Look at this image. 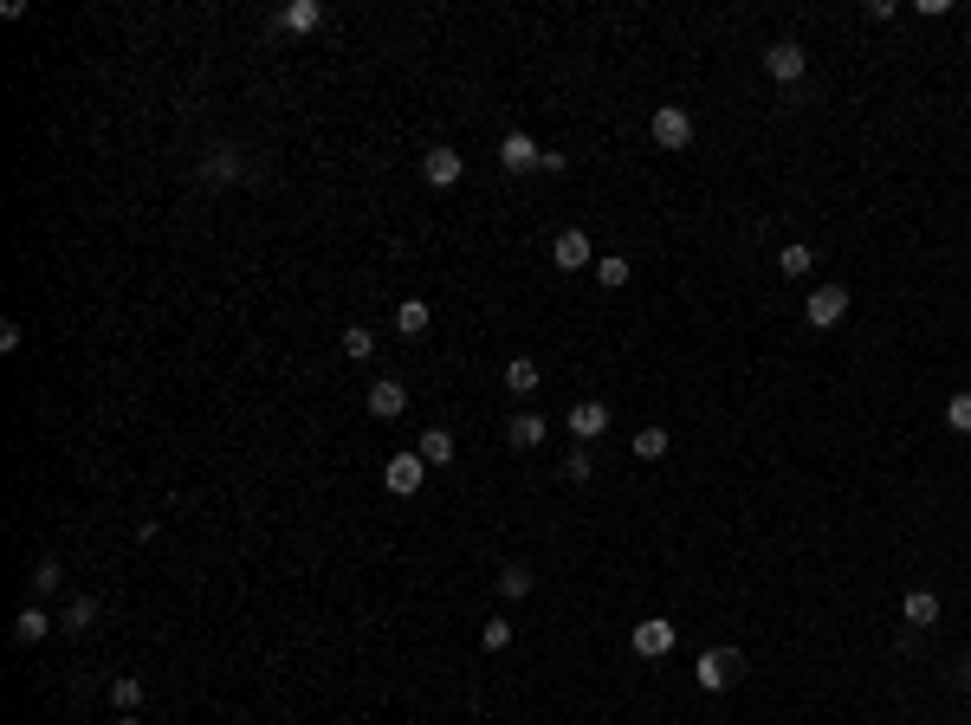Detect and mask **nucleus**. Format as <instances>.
I'll use <instances>...</instances> for the list:
<instances>
[{"label": "nucleus", "instance_id": "nucleus-18", "mask_svg": "<svg viewBox=\"0 0 971 725\" xmlns=\"http://www.w3.org/2000/svg\"><path fill=\"white\" fill-rule=\"evenodd\" d=\"M810 266H816V253L803 240H790L784 253H777V272H784V279H810Z\"/></svg>", "mask_w": 971, "mask_h": 725}, {"label": "nucleus", "instance_id": "nucleus-8", "mask_svg": "<svg viewBox=\"0 0 971 725\" xmlns=\"http://www.w3.org/2000/svg\"><path fill=\"white\" fill-rule=\"evenodd\" d=\"M240 175H246V156L234 143H214L208 156H201V182H240Z\"/></svg>", "mask_w": 971, "mask_h": 725}, {"label": "nucleus", "instance_id": "nucleus-16", "mask_svg": "<svg viewBox=\"0 0 971 725\" xmlns=\"http://www.w3.org/2000/svg\"><path fill=\"white\" fill-rule=\"evenodd\" d=\"M98 596H72V603H65V615H59V622L65 628H72V635H91V628H98Z\"/></svg>", "mask_w": 971, "mask_h": 725}, {"label": "nucleus", "instance_id": "nucleus-6", "mask_svg": "<svg viewBox=\"0 0 971 725\" xmlns=\"http://www.w3.org/2000/svg\"><path fill=\"white\" fill-rule=\"evenodd\" d=\"M551 259H557V272H583V266H596L590 234H583V227H564V234L551 240Z\"/></svg>", "mask_w": 971, "mask_h": 725}, {"label": "nucleus", "instance_id": "nucleus-19", "mask_svg": "<svg viewBox=\"0 0 971 725\" xmlns=\"http://www.w3.org/2000/svg\"><path fill=\"white\" fill-rule=\"evenodd\" d=\"M428 318H434V311L421 305V298H402V305H395V331H402V337H421V331H428Z\"/></svg>", "mask_w": 971, "mask_h": 725}, {"label": "nucleus", "instance_id": "nucleus-21", "mask_svg": "<svg viewBox=\"0 0 971 725\" xmlns=\"http://www.w3.org/2000/svg\"><path fill=\"white\" fill-rule=\"evenodd\" d=\"M59 583H65V570L52 564V557H39V564L26 570V590H33V596H52V590H59Z\"/></svg>", "mask_w": 971, "mask_h": 725}, {"label": "nucleus", "instance_id": "nucleus-3", "mask_svg": "<svg viewBox=\"0 0 971 725\" xmlns=\"http://www.w3.org/2000/svg\"><path fill=\"white\" fill-rule=\"evenodd\" d=\"M764 72H771V78H777V85H797V78H803V72H810V52H803V46H797V39H777V46H771V52H764Z\"/></svg>", "mask_w": 971, "mask_h": 725}, {"label": "nucleus", "instance_id": "nucleus-20", "mask_svg": "<svg viewBox=\"0 0 971 725\" xmlns=\"http://www.w3.org/2000/svg\"><path fill=\"white\" fill-rule=\"evenodd\" d=\"M421 460H428V467H447V460H454V434L428 428V434H421Z\"/></svg>", "mask_w": 971, "mask_h": 725}, {"label": "nucleus", "instance_id": "nucleus-15", "mask_svg": "<svg viewBox=\"0 0 971 725\" xmlns=\"http://www.w3.org/2000/svg\"><path fill=\"white\" fill-rule=\"evenodd\" d=\"M900 615H907L913 628H933L939 622V596L933 590H907V596H900Z\"/></svg>", "mask_w": 971, "mask_h": 725}, {"label": "nucleus", "instance_id": "nucleus-10", "mask_svg": "<svg viewBox=\"0 0 971 725\" xmlns=\"http://www.w3.org/2000/svg\"><path fill=\"white\" fill-rule=\"evenodd\" d=\"M499 162H505L512 175H525V169H538V162H544V149L531 143L525 130H505V143H499Z\"/></svg>", "mask_w": 971, "mask_h": 725}, {"label": "nucleus", "instance_id": "nucleus-14", "mask_svg": "<svg viewBox=\"0 0 971 725\" xmlns=\"http://www.w3.org/2000/svg\"><path fill=\"white\" fill-rule=\"evenodd\" d=\"M279 26H285V33H318L324 7H318V0H292V7H279Z\"/></svg>", "mask_w": 971, "mask_h": 725}, {"label": "nucleus", "instance_id": "nucleus-22", "mask_svg": "<svg viewBox=\"0 0 971 725\" xmlns=\"http://www.w3.org/2000/svg\"><path fill=\"white\" fill-rule=\"evenodd\" d=\"M505 389H512V395H531V389H538V363H531V357H512V363H505Z\"/></svg>", "mask_w": 971, "mask_h": 725}, {"label": "nucleus", "instance_id": "nucleus-13", "mask_svg": "<svg viewBox=\"0 0 971 725\" xmlns=\"http://www.w3.org/2000/svg\"><path fill=\"white\" fill-rule=\"evenodd\" d=\"M544 434H551V428H544V415H512V421H505V441H512L518 454L544 447Z\"/></svg>", "mask_w": 971, "mask_h": 725}, {"label": "nucleus", "instance_id": "nucleus-25", "mask_svg": "<svg viewBox=\"0 0 971 725\" xmlns=\"http://www.w3.org/2000/svg\"><path fill=\"white\" fill-rule=\"evenodd\" d=\"M590 473H596V454H590V447L577 441V447H570V460H564V480H570V486H583Z\"/></svg>", "mask_w": 971, "mask_h": 725}, {"label": "nucleus", "instance_id": "nucleus-5", "mask_svg": "<svg viewBox=\"0 0 971 725\" xmlns=\"http://www.w3.org/2000/svg\"><path fill=\"white\" fill-rule=\"evenodd\" d=\"M648 130H654V143H661V149H687L693 143V117L680 111V104H661Z\"/></svg>", "mask_w": 971, "mask_h": 725}, {"label": "nucleus", "instance_id": "nucleus-31", "mask_svg": "<svg viewBox=\"0 0 971 725\" xmlns=\"http://www.w3.org/2000/svg\"><path fill=\"white\" fill-rule=\"evenodd\" d=\"M117 725H143V719H136V713H123V719H117Z\"/></svg>", "mask_w": 971, "mask_h": 725}, {"label": "nucleus", "instance_id": "nucleus-28", "mask_svg": "<svg viewBox=\"0 0 971 725\" xmlns=\"http://www.w3.org/2000/svg\"><path fill=\"white\" fill-rule=\"evenodd\" d=\"M946 428H952V434H971V395H965V389L946 402Z\"/></svg>", "mask_w": 971, "mask_h": 725}, {"label": "nucleus", "instance_id": "nucleus-1", "mask_svg": "<svg viewBox=\"0 0 971 725\" xmlns=\"http://www.w3.org/2000/svg\"><path fill=\"white\" fill-rule=\"evenodd\" d=\"M738 667H745V654L738 648H706L700 661H693V680H700V693H726L738 680Z\"/></svg>", "mask_w": 971, "mask_h": 725}, {"label": "nucleus", "instance_id": "nucleus-11", "mask_svg": "<svg viewBox=\"0 0 971 725\" xmlns=\"http://www.w3.org/2000/svg\"><path fill=\"white\" fill-rule=\"evenodd\" d=\"M421 175H428V188H454L460 175H467V162L441 143V149H428V156H421Z\"/></svg>", "mask_w": 971, "mask_h": 725}, {"label": "nucleus", "instance_id": "nucleus-9", "mask_svg": "<svg viewBox=\"0 0 971 725\" xmlns=\"http://www.w3.org/2000/svg\"><path fill=\"white\" fill-rule=\"evenodd\" d=\"M570 434H577L583 447H590V441H603V434H609V408L596 402V395H590V402H577V408H570Z\"/></svg>", "mask_w": 971, "mask_h": 725}, {"label": "nucleus", "instance_id": "nucleus-12", "mask_svg": "<svg viewBox=\"0 0 971 725\" xmlns=\"http://www.w3.org/2000/svg\"><path fill=\"white\" fill-rule=\"evenodd\" d=\"M402 408H408V389L395 376H382L376 389H369V415H376V421H402Z\"/></svg>", "mask_w": 971, "mask_h": 725}, {"label": "nucleus", "instance_id": "nucleus-27", "mask_svg": "<svg viewBox=\"0 0 971 725\" xmlns=\"http://www.w3.org/2000/svg\"><path fill=\"white\" fill-rule=\"evenodd\" d=\"M369 350H376V331H369V324H350V331H344V357H369Z\"/></svg>", "mask_w": 971, "mask_h": 725}, {"label": "nucleus", "instance_id": "nucleus-7", "mask_svg": "<svg viewBox=\"0 0 971 725\" xmlns=\"http://www.w3.org/2000/svg\"><path fill=\"white\" fill-rule=\"evenodd\" d=\"M635 654L641 661H667V654H674V622H661V615H654V622H635Z\"/></svg>", "mask_w": 971, "mask_h": 725}, {"label": "nucleus", "instance_id": "nucleus-26", "mask_svg": "<svg viewBox=\"0 0 971 725\" xmlns=\"http://www.w3.org/2000/svg\"><path fill=\"white\" fill-rule=\"evenodd\" d=\"M111 700H117V713H136V706H143V680H136V674L111 680Z\"/></svg>", "mask_w": 971, "mask_h": 725}, {"label": "nucleus", "instance_id": "nucleus-4", "mask_svg": "<svg viewBox=\"0 0 971 725\" xmlns=\"http://www.w3.org/2000/svg\"><path fill=\"white\" fill-rule=\"evenodd\" d=\"M421 480H428V460H421V454H395L389 467H382V486H389L395 499H408V492H421Z\"/></svg>", "mask_w": 971, "mask_h": 725}, {"label": "nucleus", "instance_id": "nucleus-2", "mask_svg": "<svg viewBox=\"0 0 971 725\" xmlns=\"http://www.w3.org/2000/svg\"><path fill=\"white\" fill-rule=\"evenodd\" d=\"M803 318H810V331H836V324L849 318V285H816L810 305H803Z\"/></svg>", "mask_w": 971, "mask_h": 725}, {"label": "nucleus", "instance_id": "nucleus-17", "mask_svg": "<svg viewBox=\"0 0 971 725\" xmlns=\"http://www.w3.org/2000/svg\"><path fill=\"white\" fill-rule=\"evenodd\" d=\"M46 635H52V615H46V609H39V603H33V609H20V615H13V641H46Z\"/></svg>", "mask_w": 971, "mask_h": 725}, {"label": "nucleus", "instance_id": "nucleus-30", "mask_svg": "<svg viewBox=\"0 0 971 725\" xmlns=\"http://www.w3.org/2000/svg\"><path fill=\"white\" fill-rule=\"evenodd\" d=\"M480 648H486V654L512 648V622H505V615H499V622H486V628H480Z\"/></svg>", "mask_w": 971, "mask_h": 725}, {"label": "nucleus", "instance_id": "nucleus-23", "mask_svg": "<svg viewBox=\"0 0 971 725\" xmlns=\"http://www.w3.org/2000/svg\"><path fill=\"white\" fill-rule=\"evenodd\" d=\"M531 583H538V577H531L525 564H505V570H499V596H505V603H518V596H531Z\"/></svg>", "mask_w": 971, "mask_h": 725}, {"label": "nucleus", "instance_id": "nucleus-29", "mask_svg": "<svg viewBox=\"0 0 971 725\" xmlns=\"http://www.w3.org/2000/svg\"><path fill=\"white\" fill-rule=\"evenodd\" d=\"M635 454H641V460H661V454H667V428H641V434H635Z\"/></svg>", "mask_w": 971, "mask_h": 725}, {"label": "nucleus", "instance_id": "nucleus-24", "mask_svg": "<svg viewBox=\"0 0 971 725\" xmlns=\"http://www.w3.org/2000/svg\"><path fill=\"white\" fill-rule=\"evenodd\" d=\"M628 272H635V266H628V259H596V285H603V292H622V285H628Z\"/></svg>", "mask_w": 971, "mask_h": 725}]
</instances>
